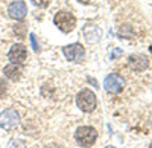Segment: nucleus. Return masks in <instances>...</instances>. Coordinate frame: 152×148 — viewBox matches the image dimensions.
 <instances>
[{
	"label": "nucleus",
	"mask_w": 152,
	"mask_h": 148,
	"mask_svg": "<svg viewBox=\"0 0 152 148\" xmlns=\"http://www.w3.org/2000/svg\"><path fill=\"white\" fill-rule=\"evenodd\" d=\"M76 105L79 107V110H82L84 113H91L96 110L97 107V99H96V95L88 90V89H84L78 93L76 96Z\"/></svg>",
	"instance_id": "obj_1"
},
{
	"label": "nucleus",
	"mask_w": 152,
	"mask_h": 148,
	"mask_svg": "<svg viewBox=\"0 0 152 148\" xmlns=\"http://www.w3.org/2000/svg\"><path fill=\"white\" fill-rule=\"evenodd\" d=\"M53 23L61 32L69 34L76 26V17L69 11H58L53 17Z\"/></svg>",
	"instance_id": "obj_2"
},
{
	"label": "nucleus",
	"mask_w": 152,
	"mask_h": 148,
	"mask_svg": "<svg viewBox=\"0 0 152 148\" xmlns=\"http://www.w3.org/2000/svg\"><path fill=\"white\" fill-rule=\"evenodd\" d=\"M75 139H76V142L79 144V147L88 148V147H91L96 142L97 131L93 127H88V125L79 127L78 130L75 131Z\"/></svg>",
	"instance_id": "obj_3"
},
{
	"label": "nucleus",
	"mask_w": 152,
	"mask_h": 148,
	"mask_svg": "<svg viewBox=\"0 0 152 148\" xmlns=\"http://www.w3.org/2000/svg\"><path fill=\"white\" fill-rule=\"evenodd\" d=\"M20 124V115L14 108H6L0 113V127L3 130H14Z\"/></svg>",
	"instance_id": "obj_4"
},
{
	"label": "nucleus",
	"mask_w": 152,
	"mask_h": 148,
	"mask_svg": "<svg viewBox=\"0 0 152 148\" xmlns=\"http://www.w3.org/2000/svg\"><path fill=\"white\" fill-rule=\"evenodd\" d=\"M126 85V81L122 75L119 73H110V75L105 78L104 81V87L108 93H113V95H117L120 93Z\"/></svg>",
	"instance_id": "obj_5"
},
{
	"label": "nucleus",
	"mask_w": 152,
	"mask_h": 148,
	"mask_svg": "<svg viewBox=\"0 0 152 148\" xmlns=\"http://www.w3.org/2000/svg\"><path fill=\"white\" fill-rule=\"evenodd\" d=\"M62 54H64V57L69 61H72V63H79V61H82L84 57H85V49L79 43H72L69 46L62 47Z\"/></svg>",
	"instance_id": "obj_6"
},
{
	"label": "nucleus",
	"mask_w": 152,
	"mask_h": 148,
	"mask_svg": "<svg viewBox=\"0 0 152 148\" xmlns=\"http://www.w3.org/2000/svg\"><path fill=\"white\" fill-rule=\"evenodd\" d=\"M8 58L11 63H14V64H21L26 61L28 58V49L24 47L23 44H14L11 49H9V52H8Z\"/></svg>",
	"instance_id": "obj_7"
},
{
	"label": "nucleus",
	"mask_w": 152,
	"mask_h": 148,
	"mask_svg": "<svg viewBox=\"0 0 152 148\" xmlns=\"http://www.w3.org/2000/svg\"><path fill=\"white\" fill-rule=\"evenodd\" d=\"M28 14V6L23 0H15L8 8V15L14 20H23Z\"/></svg>",
	"instance_id": "obj_8"
},
{
	"label": "nucleus",
	"mask_w": 152,
	"mask_h": 148,
	"mask_svg": "<svg viewBox=\"0 0 152 148\" xmlns=\"http://www.w3.org/2000/svg\"><path fill=\"white\" fill-rule=\"evenodd\" d=\"M128 66L135 72H143L149 66V58L143 54H134L128 58Z\"/></svg>",
	"instance_id": "obj_9"
},
{
	"label": "nucleus",
	"mask_w": 152,
	"mask_h": 148,
	"mask_svg": "<svg viewBox=\"0 0 152 148\" xmlns=\"http://www.w3.org/2000/svg\"><path fill=\"white\" fill-rule=\"evenodd\" d=\"M100 31L99 28L93 26V24H87V26L84 28V37H85V41L87 43H97L100 40Z\"/></svg>",
	"instance_id": "obj_10"
},
{
	"label": "nucleus",
	"mask_w": 152,
	"mask_h": 148,
	"mask_svg": "<svg viewBox=\"0 0 152 148\" xmlns=\"http://www.w3.org/2000/svg\"><path fill=\"white\" fill-rule=\"evenodd\" d=\"M3 73H5V75H6L11 81H18V80L21 78L23 70H21L20 64H14V63H11L9 66H6V67L3 69Z\"/></svg>",
	"instance_id": "obj_11"
},
{
	"label": "nucleus",
	"mask_w": 152,
	"mask_h": 148,
	"mask_svg": "<svg viewBox=\"0 0 152 148\" xmlns=\"http://www.w3.org/2000/svg\"><path fill=\"white\" fill-rule=\"evenodd\" d=\"M6 92H8V89H6V82H5L3 78H0V99H3V98L6 96Z\"/></svg>",
	"instance_id": "obj_12"
},
{
	"label": "nucleus",
	"mask_w": 152,
	"mask_h": 148,
	"mask_svg": "<svg viewBox=\"0 0 152 148\" xmlns=\"http://www.w3.org/2000/svg\"><path fill=\"white\" fill-rule=\"evenodd\" d=\"M32 3L38 8H47L50 5V0H32Z\"/></svg>",
	"instance_id": "obj_13"
},
{
	"label": "nucleus",
	"mask_w": 152,
	"mask_h": 148,
	"mask_svg": "<svg viewBox=\"0 0 152 148\" xmlns=\"http://www.w3.org/2000/svg\"><path fill=\"white\" fill-rule=\"evenodd\" d=\"M29 38H31L32 49H34L35 52H38V51H40V46H38V41H37V37H35V34H31V35H29Z\"/></svg>",
	"instance_id": "obj_14"
},
{
	"label": "nucleus",
	"mask_w": 152,
	"mask_h": 148,
	"mask_svg": "<svg viewBox=\"0 0 152 148\" xmlns=\"http://www.w3.org/2000/svg\"><path fill=\"white\" fill-rule=\"evenodd\" d=\"M120 55H122V49H116V51L113 52L111 58H114V57H120Z\"/></svg>",
	"instance_id": "obj_15"
},
{
	"label": "nucleus",
	"mask_w": 152,
	"mask_h": 148,
	"mask_svg": "<svg viewBox=\"0 0 152 148\" xmlns=\"http://www.w3.org/2000/svg\"><path fill=\"white\" fill-rule=\"evenodd\" d=\"M78 2H81V3H85V5H88V3H91L93 0H78Z\"/></svg>",
	"instance_id": "obj_16"
},
{
	"label": "nucleus",
	"mask_w": 152,
	"mask_h": 148,
	"mask_svg": "<svg viewBox=\"0 0 152 148\" xmlns=\"http://www.w3.org/2000/svg\"><path fill=\"white\" fill-rule=\"evenodd\" d=\"M149 148H152V142H151V145H149Z\"/></svg>",
	"instance_id": "obj_17"
},
{
	"label": "nucleus",
	"mask_w": 152,
	"mask_h": 148,
	"mask_svg": "<svg viewBox=\"0 0 152 148\" xmlns=\"http://www.w3.org/2000/svg\"><path fill=\"white\" fill-rule=\"evenodd\" d=\"M107 148H114V147H107Z\"/></svg>",
	"instance_id": "obj_18"
}]
</instances>
